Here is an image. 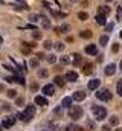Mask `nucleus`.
I'll return each mask as SVG.
<instances>
[{"instance_id":"f257e3e1","label":"nucleus","mask_w":122,"mask_h":131,"mask_svg":"<svg viewBox=\"0 0 122 131\" xmlns=\"http://www.w3.org/2000/svg\"><path fill=\"white\" fill-rule=\"evenodd\" d=\"M35 105H30V104H28L26 105V108L22 111V113H18V119L20 121H23V122H30L32 119H34V116H35Z\"/></svg>"},{"instance_id":"f03ea898","label":"nucleus","mask_w":122,"mask_h":131,"mask_svg":"<svg viewBox=\"0 0 122 131\" xmlns=\"http://www.w3.org/2000/svg\"><path fill=\"white\" fill-rule=\"evenodd\" d=\"M83 114H84V110H83L79 105H72V107L69 108V111H67V116H69L72 121H79V119L83 117Z\"/></svg>"},{"instance_id":"7ed1b4c3","label":"nucleus","mask_w":122,"mask_h":131,"mask_svg":"<svg viewBox=\"0 0 122 131\" xmlns=\"http://www.w3.org/2000/svg\"><path fill=\"white\" fill-rule=\"evenodd\" d=\"M91 113H93V117L96 121H104L107 117V108L102 107V105H93L91 107Z\"/></svg>"},{"instance_id":"20e7f679","label":"nucleus","mask_w":122,"mask_h":131,"mask_svg":"<svg viewBox=\"0 0 122 131\" xmlns=\"http://www.w3.org/2000/svg\"><path fill=\"white\" fill-rule=\"evenodd\" d=\"M95 96H96L98 101H101V102H108V101H111V98H113V93L108 89H101V90H98L95 93Z\"/></svg>"},{"instance_id":"39448f33","label":"nucleus","mask_w":122,"mask_h":131,"mask_svg":"<svg viewBox=\"0 0 122 131\" xmlns=\"http://www.w3.org/2000/svg\"><path fill=\"white\" fill-rule=\"evenodd\" d=\"M41 93H43L44 96H54V95H55V87H54L52 84H46V85L41 89Z\"/></svg>"},{"instance_id":"423d86ee","label":"nucleus","mask_w":122,"mask_h":131,"mask_svg":"<svg viewBox=\"0 0 122 131\" xmlns=\"http://www.w3.org/2000/svg\"><path fill=\"white\" fill-rule=\"evenodd\" d=\"M64 79L69 81V82H76V81H78V73L73 72V70H69V72H66Z\"/></svg>"},{"instance_id":"0eeeda50","label":"nucleus","mask_w":122,"mask_h":131,"mask_svg":"<svg viewBox=\"0 0 122 131\" xmlns=\"http://www.w3.org/2000/svg\"><path fill=\"white\" fill-rule=\"evenodd\" d=\"M14 124H15V117H12V116H6L2 121V127L3 128H11Z\"/></svg>"},{"instance_id":"6e6552de","label":"nucleus","mask_w":122,"mask_h":131,"mask_svg":"<svg viewBox=\"0 0 122 131\" xmlns=\"http://www.w3.org/2000/svg\"><path fill=\"white\" fill-rule=\"evenodd\" d=\"M86 93L83 92V90H76V92H73V95H72V99L75 101V102H81V101H84L86 99Z\"/></svg>"},{"instance_id":"1a4fd4ad","label":"nucleus","mask_w":122,"mask_h":131,"mask_svg":"<svg viewBox=\"0 0 122 131\" xmlns=\"http://www.w3.org/2000/svg\"><path fill=\"white\" fill-rule=\"evenodd\" d=\"M116 64L115 63H110V64H107V67H105V70H104V73L107 75V76H113L115 73H116Z\"/></svg>"},{"instance_id":"9d476101","label":"nucleus","mask_w":122,"mask_h":131,"mask_svg":"<svg viewBox=\"0 0 122 131\" xmlns=\"http://www.w3.org/2000/svg\"><path fill=\"white\" fill-rule=\"evenodd\" d=\"M86 53L90 55V57L98 55V46H96V44H87V46H86Z\"/></svg>"},{"instance_id":"9b49d317","label":"nucleus","mask_w":122,"mask_h":131,"mask_svg":"<svg viewBox=\"0 0 122 131\" xmlns=\"http://www.w3.org/2000/svg\"><path fill=\"white\" fill-rule=\"evenodd\" d=\"M99 85H101V81L95 78V79H90V81H89V84H87V89H89V90H96Z\"/></svg>"},{"instance_id":"f8f14e48","label":"nucleus","mask_w":122,"mask_h":131,"mask_svg":"<svg viewBox=\"0 0 122 131\" xmlns=\"http://www.w3.org/2000/svg\"><path fill=\"white\" fill-rule=\"evenodd\" d=\"M40 21H41V25H43V28H46V29H49L50 26H52V23H50V20L46 17V15H43V14H40Z\"/></svg>"},{"instance_id":"ddd939ff","label":"nucleus","mask_w":122,"mask_h":131,"mask_svg":"<svg viewBox=\"0 0 122 131\" xmlns=\"http://www.w3.org/2000/svg\"><path fill=\"white\" fill-rule=\"evenodd\" d=\"M35 105H40V107H46L47 105V99L46 96H35Z\"/></svg>"},{"instance_id":"4468645a","label":"nucleus","mask_w":122,"mask_h":131,"mask_svg":"<svg viewBox=\"0 0 122 131\" xmlns=\"http://www.w3.org/2000/svg\"><path fill=\"white\" fill-rule=\"evenodd\" d=\"M83 73L84 75H91L93 73V63H86L83 66Z\"/></svg>"},{"instance_id":"2eb2a0df","label":"nucleus","mask_w":122,"mask_h":131,"mask_svg":"<svg viewBox=\"0 0 122 131\" xmlns=\"http://www.w3.org/2000/svg\"><path fill=\"white\" fill-rule=\"evenodd\" d=\"M72 102H73V99L72 98H63V101H61V107L63 108H70L72 107Z\"/></svg>"},{"instance_id":"dca6fc26","label":"nucleus","mask_w":122,"mask_h":131,"mask_svg":"<svg viewBox=\"0 0 122 131\" xmlns=\"http://www.w3.org/2000/svg\"><path fill=\"white\" fill-rule=\"evenodd\" d=\"M118 124H119V116L113 114V116L108 117V125H111V127H118Z\"/></svg>"},{"instance_id":"f3484780","label":"nucleus","mask_w":122,"mask_h":131,"mask_svg":"<svg viewBox=\"0 0 122 131\" xmlns=\"http://www.w3.org/2000/svg\"><path fill=\"white\" fill-rule=\"evenodd\" d=\"M72 57H73V61H72V63H73L75 67H76V66H81V63H83V57H81L79 53H73Z\"/></svg>"},{"instance_id":"a211bd4d","label":"nucleus","mask_w":122,"mask_h":131,"mask_svg":"<svg viewBox=\"0 0 122 131\" xmlns=\"http://www.w3.org/2000/svg\"><path fill=\"white\" fill-rule=\"evenodd\" d=\"M69 31H70V26H69V25H61L60 28L55 29V32L57 34H67Z\"/></svg>"},{"instance_id":"6ab92c4d","label":"nucleus","mask_w":122,"mask_h":131,"mask_svg":"<svg viewBox=\"0 0 122 131\" xmlns=\"http://www.w3.org/2000/svg\"><path fill=\"white\" fill-rule=\"evenodd\" d=\"M110 12H111V9H110L108 6H99V8H98V14H102V15H105V17H107Z\"/></svg>"},{"instance_id":"aec40b11","label":"nucleus","mask_w":122,"mask_h":131,"mask_svg":"<svg viewBox=\"0 0 122 131\" xmlns=\"http://www.w3.org/2000/svg\"><path fill=\"white\" fill-rule=\"evenodd\" d=\"M96 23H98L99 26H105V25H107L105 15H102V14H98V15H96Z\"/></svg>"},{"instance_id":"412c9836","label":"nucleus","mask_w":122,"mask_h":131,"mask_svg":"<svg viewBox=\"0 0 122 131\" xmlns=\"http://www.w3.org/2000/svg\"><path fill=\"white\" fill-rule=\"evenodd\" d=\"M54 82H55V85H58V87H64V82H66V79L63 78V76H55L54 78Z\"/></svg>"},{"instance_id":"4be33fe9","label":"nucleus","mask_w":122,"mask_h":131,"mask_svg":"<svg viewBox=\"0 0 122 131\" xmlns=\"http://www.w3.org/2000/svg\"><path fill=\"white\" fill-rule=\"evenodd\" d=\"M37 76H38V78H47V76H49V70H47V69H40V70L37 72Z\"/></svg>"},{"instance_id":"5701e85b","label":"nucleus","mask_w":122,"mask_h":131,"mask_svg":"<svg viewBox=\"0 0 122 131\" xmlns=\"http://www.w3.org/2000/svg\"><path fill=\"white\" fill-rule=\"evenodd\" d=\"M107 43H108V35H101L99 37V44L104 47V46H107Z\"/></svg>"},{"instance_id":"b1692460","label":"nucleus","mask_w":122,"mask_h":131,"mask_svg":"<svg viewBox=\"0 0 122 131\" xmlns=\"http://www.w3.org/2000/svg\"><path fill=\"white\" fill-rule=\"evenodd\" d=\"M6 96L11 99H15L17 98V90H14V89H9L8 92H6Z\"/></svg>"},{"instance_id":"393cba45","label":"nucleus","mask_w":122,"mask_h":131,"mask_svg":"<svg viewBox=\"0 0 122 131\" xmlns=\"http://www.w3.org/2000/svg\"><path fill=\"white\" fill-rule=\"evenodd\" d=\"M46 61H47L49 64H54V63L57 61V57H55L54 53H50V55H46Z\"/></svg>"},{"instance_id":"a878e982","label":"nucleus","mask_w":122,"mask_h":131,"mask_svg":"<svg viewBox=\"0 0 122 131\" xmlns=\"http://www.w3.org/2000/svg\"><path fill=\"white\" fill-rule=\"evenodd\" d=\"M2 110H3V111H11V110H12V105H11L9 102H3V104H2Z\"/></svg>"},{"instance_id":"bb28decb","label":"nucleus","mask_w":122,"mask_h":131,"mask_svg":"<svg viewBox=\"0 0 122 131\" xmlns=\"http://www.w3.org/2000/svg\"><path fill=\"white\" fill-rule=\"evenodd\" d=\"M38 64H40V60L38 58H32L29 61V66L32 67V69H35V67H38Z\"/></svg>"},{"instance_id":"cd10ccee","label":"nucleus","mask_w":122,"mask_h":131,"mask_svg":"<svg viewBox=\"0 0 122 131\" xmlns=\"http://www.w3.org/2000/svg\"><path fill=\"white\" fill-rule=\"evenodd\" d=\"M116 93H118L119 96H122V79H119L118 84H116Z\"/></svg>"},{"instance_id":"c85d7f7f","label":"nucleus","mask_w":122,"mask_h":131,"mask_svg":"<svg viewBox=\"0 0 122 131\" xmlns=\"http://www.w3.org/2000/svg\"><path fill=\"white\" fill-rule=\"evenodd\" d=\"M79 35H81L83 38H91V35H93V34H91V31H81Z\"/></svg>"},{"instance_id":"c756f323","label":"nucleus","mask_w":122,"mask_h":131,"mask_svg":"<svg viewBox=\"0 0 122 131\" xmlns=\"http://www.w3.org/2000/svg\"><path fill=\"white\" fill-rule=\"evenodd\" d=\"M78 18L83 20V21H86V20L89 18V14H87V12H79V14H78Z\"/></svg>"},{"instance_id":"7c9ffc66","label":"nucleus","mask_w":122,"mask_h":131,"mask_svg":"<svg viewBox=\"0 0 122 131\" xmlns=\"http://www.w3.org/2000/svg\"><path fill=\"white\" fill-rule=\"evenodd\" d=\"M29 20L32 21V23H37V21H40V15H37V14H32V15H29Z\"/></svg>"},{"instance_id":"2f4dec72","label":"nucleus","mask_w":122,"mask_h":131,"mask_svg":"<svg viewBox=\"0 0 122 131\" xmlns=\"http://www.w3.org/2000/svg\"><path fill=\"white\" fill-rule=\"evenodd\" d=\"M43 46H44V49H52V46H54V43H52L50 40H46Z\"/></svg>"},{"instance_id":"473e14b6","label":"nucleus","mask_w":122,"mask_h":131,"mask_svg":"<svg viewBox=\"0 0 122 131\" xmlns=\"http://www.w3.org/2000/svg\"><path fill=\"white\" fill-rule=\"evenodd\" d=\"M55 49L57 50H64V43H61V41H58V43H55Z\"/></svg>"},{"instance_id":"72a5a7b5","label":"nucleus","mask_w":122,"mask_h":131,"mask_svg":"<svg viewBox=\"0 0 122 131\" xmlns=\"http://www.w3.org/2000/svg\"><path fill=\"white\" fill-rule=\"evenodd\" d=\"M23 104H25V99L23 98H17L15 99V105H17V107H22Z\"/></svg>"},{"instance_id":"f704fd0d","label":"nucleus","mask_w":122,"mask_h":131,"mask_svg":"<svg viewBox=\"0 0 122 131\" xmlns=\"http://www.w3.org/2000/svg\"><path fill=\"white\" fill-rule=\"evenodd\" d=\"M111 52H113V53H116V52H119V44H118V43H115V44L111 46Z\"/></svg>"},{"instance_id":"c9c22d12","label":"nucleus","mask_w":122,"mask_h":131,"mask_svg":"<svg viewBox=\"0 0 122 131\" xmlns=\"http://www.w3.org/2000/svg\"><path fill=\"white\" fill-rule=\"evenodd\" d=\"M61 64H69L70 63V60H69V57H61Z\"/></svg>"},{"instance_id":"e433bc0d","label":"nucleus","mask_w":122,"mask_h":131,"mask_svg":"<svg viewBox=\"0 0 122 131\" xmlns=\"http://www.w3.org/2000/svg\"><path fill=\"white\" fill-rule=\"evenodd\" d=\"M95 127H96V125H95V122H93V121H87V128L95 130Z\"/></svg>"},{"instance_id":"4c0bfd02","label":"nucleus","mask_w":122,"mask_h":131,"mask_svg":"<svg viewBox=\"0 0 122 131\" xmlns=\"http://www.w3.org/2000/svg\"><path fill=\"white\" fill-rule=\"evenodd\" d=\"M101 131H113V130H111V125H102Z\"/></svg>"},{"instance_id":"58836bf2","label":"nucleus","mask_w":122,"mask_h":131,"mask_svg":"<svg viewBox=\"0 0 122 131\" xmlns=\"http://www.w3.org/2000/svg\"><path fill=\"white\" fill-rule=\"evenodd\" d=\"M113 28H115V25H113V23H110V25H105V31H107V32L113 31Z\"/></svg>"},{"instance_id":"ea45409f","label":"nucleus","mask_w":122,"mask_h":131,"mask_svg":"<svg viewBox=\"0 0 122 131\" xmlns=\"http://www.w3.org/2000/svg\"><path fill=\"white\" fill-rule=\"evenodd\" d=\"M30 90H32V92H37V90H38V84H37V82H32V84H30Z\"/></svg>"},{"instance_id":"a19ab883","label":"nucleus","mask_w":122,"mask_h":131,"mask_svg":"<svg viewBox=\"0 0 122 131\" xmlns=\"http://www.w3.org/2000/svg\"><path fill=\"white\" fill-rule=\"evenodd\" d=\"M32 37H34L35 40H38V38H41V34H40V32H37V31H35V32L32 34Z\"/></svg>"},{"instance_id":"79ce46f5","label":"nucleus","mask_w":122,"mask_h":131,"mask_svg":"<svg viewBox=\"0 0 122 131\" xmlns=\"http://www.w3.org/2000/svg\"><path fill=\"white\" fill-rule=\"evenodd\" d=\"M37 58H38V60H46V55L40 52V53H37Z\"/></svg>"},{"instance_id":"37998d69","label":"nucleus","mask_w":122,"mask_h":131,"mask_svg":"<svg viewBox=\"0 0 122 131\" xmlns=\"http://www.w3.org/2000/svg\"><path fill=\"white\" fill-rule=\"evenodd\" d=\"M61 130L63 131H72V128H70V127H64V128H61Z\"/></svg>"},{"instance_id":"c03bdc74","label":"nucleus","mask_w":122,"mask_h":131,"mask_svg":"<svg viewBox=\"0 0 122 131\" xmlns=\"http://www.w3.org/2000/svg\"><path fill=\"white\" fill-rule=\"evenodd\" d=\"M75 131H87V130H84V128H81V127H76V128H75Z\"/></svg>"},{"instance_id":"a18cd8bd","label":"nucleus","mask_w":122,"mask_h":131,"mask_svg":"<svg viewBox=\"0 0 122 131\" xmlns=\"http://www.w3.org/2000/svg\"><path fill=\"white\" fill-rule=\"evenodd\" d=\"M115 131H122V128H116V130H115Z\"/></svg>"},{"instance_id":"49530a36","label":"nucleus","mask_w":122,"mask_h":131,"mask_svg":"<svg viewBox=\"0 0 122 131\" xmlns=\"http://www.w3.org/2000/svg\"><path fill=\"white\" fill-rule=\"evenodd\" d=\"M0 131H3V127H2V124H0Z\"/></svg>"},{"instance_id":"de8ad7c7","label":"nucleus","mask_w":122,"mask_h":131,"mask_svg":"<svg viewBox=\"0 0 122 131\" xmlns=\"http://www.w3.org/2000/svg\"><path fill=\"white\" fill-rule=\"evenodd\" d=\"M119 67H121V72H122V61H121V64H119Z\"/></svg>"},{"instance_id":"09e8293b","label":"nucleus","mask_w":122,"mask_h":131,"mask_svg":"<svg viewBox=\"0 0 122 131\" xmlns=\"http://www.w3.org/2000/svg\"><path fill=\"white\" fill-rule=\"evenodd\" d=\"M70 2H72V3H75V2H78V0H70Z\"/></svg>"},{"instance_id":"8fccbe9b","label":"nucleus","mask_w":122,"mask_h":131,"mask_svg":"<svg viewBox=\"0 0 122 131\" xmlns=\"http://www.w3.org/2000/svg\"><path fill=\"white\" fill-rule=\"evenodd\" d=\"M119 37H121V38H122V31H121V34H119Z\"/></svg>"},{"instance_id":"3c124183","label":"nucleus","mask_w":122,"mask_h":131,"mask_svg":"<svg viewBox=\"0 0 122 131\" xmlns=\"http://www.w3.org/2000/svg\"><path fill=\"white\" fill-rule=\"evenodd\" d=\"M17 2H20V3H23V0H17Z\"/></svg>"},{"instance_id":"603ef678","label":"nucleus","mask_w":122,"mask_h":131,"mask_svg":"<svg viewBox=\"0 0 122 131\" xmlns=\"http://www.w3.org/2000/svg\"><path fill=\"white\" fill-rule=\"evenodd\" d=\"M121 107H122V102H121Z\"/></svg>"},{"instance_id":"864d4df0","label":"nucleus","mask_w":122,"mask_h":131,"mask_svg":"<svg viewBox=\"0 0 122 131\" xmlns=\"http://www.w3.org/2000/svg\"><path fill=\"white\" fill-rule=\"evenodd\" d=\"M44 131H46V130H44Z\"/></svg>"}]
</instances>
